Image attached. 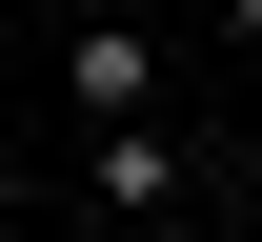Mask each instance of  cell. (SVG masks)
I'll return each mask as SVG.
<instances>
[{"label":"cell","mask_w":262,"mask_h":242,"mask_svg":"<svg viewBox=\"0 0 262 242\" xmlns=\"http://www.w3.org/2000/svg\"><path fill=\"white\" fill-rule=\"evenodd\" d=\"M101 202L162 222V202H182V141H162V121H101Z\"/></svg>","instance_id":"cell-2"},{"label":"cell","mask_w":262,"mask_h":242,"mask_svg":"<svg viewBox=\"0 0 262 242\" xmlns=\"http://www.w3.org/2000/svg\"><path fill=\"white\" fill-rule=\"evenodd\" d=\"M0 242H20V222H0Z\"/></svg>","instance_id":"cell-4"},{"label":"cell","mask_w":262,"mask_h":242,"mask_svg":"<svg viewBox=\"0 0 262 242\" xmlns=\"http://www.w3.org/2000/svg\"><path fill=\"white\" fill-rule=\"evenodd\" d=\"M61 101L81 121H141V101H162V40H141V20H81L61 40Z\"/></svg>","instance_id":"cell-1"},{"label":"cell","mask_w":262,"mask_h":242,"mask_svg":"<svg viewBox=\"0 0 262 242\" xmlns=\"http://www.w3.org/2000/svg\"><path fill=\"white\" fill-rule=\"evenodd\" d=\"M222 20H242V40H262V0H222Z\"/></svg>","instance_id":"cell-3"}]
</instances>
